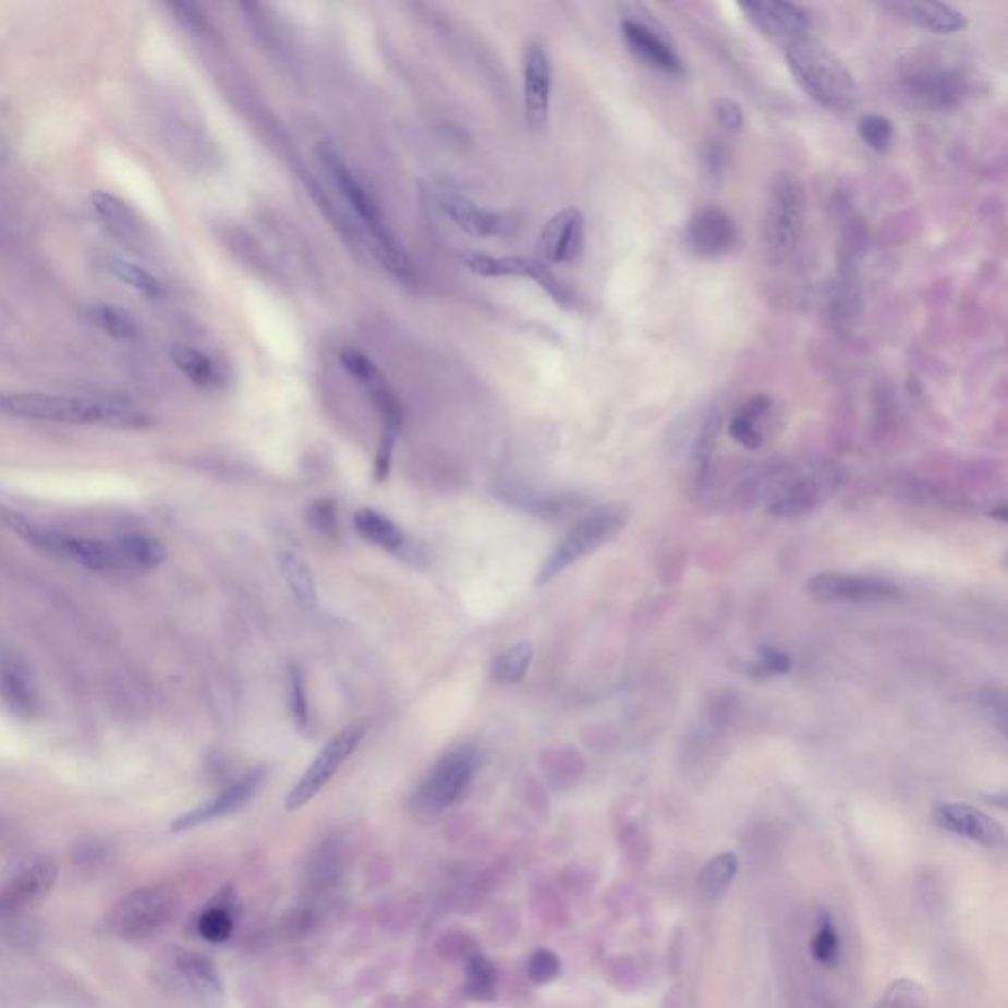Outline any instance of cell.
<instances>
[{
	"label": "cell",
	"mask_w": 1008,
	"mask_h": 1008,
	"mask_svg": "<svg viewBox=\"0 0 1008 1008\" xmlns=\"http://www.w3.org/2000/svg\"><path fill=\"white\" fill-rule=\"evenodd\" d=\"M719 429H721V414H719V410H712V412L707 414L705 422H703L700 438H697V444H695V449H693V458H695L697 467H705V465H707L709 456H712V451H714L715 439H717Z\"/></svg>",
	"instance_id": "44"
},
{
	"label": "cell",
	"mask_w": 1008,
	"mask_h": 1008,
	"mask_svg": "<svg viewBox=\"0 0 1008 1008\" xmlns=\"http://www.w3.org/2000/svg\"><path fill=\"white\" fill-rule=\"evenodd\" d=\"M117 550L123 558L124 566L136 570H153L166 560V548L162 542L156 541L146 534H126L114 542Z\"/></svg>",
	"instance_id": "32"
},
{
	"label": "cell",
	"mask_w": 1008,
	"mask_h": 1008,
	"mask_svg": "<svg viewBox=\"0 0 1008 1008\" xmlns=\"http://www.w3.org/2000/svg\"><path fill=\"white\" fill-rule=\"evenodd\" d=\"M857 129L861 141L878 154H885L895 138V124L883 114H865Z\"/></svg>",
	"instance_id": "38"
},
{
	"label": "cell",
	"mask_w": 1008,
	"mask_h": 1008,
	"mask_svg": "<svg viewBox=\"0 0 1008 1008\" xmlns=\"http://www.w3.org/2000/svg\"><path fill=\"white\" fill-rule=\"evenodd\" d=\"M724 150H721L719 146L712 144V146H709V150H707V156H705V160H707V168H709L712 172H719V170H721V166H724Z\"/></svg>",
	"instance_id": "48"
},
{
	"label": "cell",
	"mask_w": 1008,
	"mask_h": 1008,
	"mask_svg": "<svg viewBox=\"0 0 1008 1008\" xmlns=\"http://www.w3.org/2000/svg\"><path fill=\"white\" fill-rule=\"evenodd\" d=\"M288 697H290V712L294 715L295 725L300 731L309 729V709H307V695L304 690V676L300 668L290 666L288 670Z\"/></svg>",
	"instance_id": "42"
},
{
	"label": "cell",
	"mask_w": 1008,
	"mask_h": 1008,
	"mask_svg": "<svg viewBox=\"0 0 1008 1008\" xmlns=\"http://www.w3.org/2000/svg\"><path fill=\"white\" fill-rule=\"evenodd\" d=\"M278 568H280L288 590L292 591L295 602L300 603L304 609H316V581L306 561L302 560L295 551L282 550L278 554Z\"/></svg>",
	"instance_id": "29"
},
{
	"label": "cell",
	"mask_w": 1008,
	"mask_h": 1008,
	"mask_svg": "<svg viewBox=\"0 0 1008 1008\" xmlns=\"http://www.w3.org/2000/svg\"><path fill=\"white\" fill-rule=\"evenodd\" d=\"M0 416L114 429H144L153 426L150 416L131 402L41 392L0 390Z\"/></svg>",
	"instance_id": "1"
},
{
	"label": "cell",
	"mask_w": 1008,
	"mask_h": 1008,
	"mask_svg": "<svg viewBox=\"0 0 1008 1008\" xmlns=\"http://www.w3.org/2000/svg\"><path fill=\"white\" fill-rule=\"evenodd\" d=\"M58 878V865L50 855H31L21 859L0 881V904L11 908L28 907L34 900L48 895Z\"/></svg>",
	"instance_id": "16"
},
{
	"label": "cell",
	"mask_w": 1008,
	"mask_h": 1008,
	"mask_svg": "<svg viewBox=\"0 0 1008 1008\" xmlns=\"http://www.w3.org/2000/svg\"><path fill=\"white\" fill-rule=\"evenodd\" d=\"M197 930L207 942L223 944L233 934V918L224 908H209L199 918Z\"/></svg>",
	"instance_id": "41"
},
{
	"label": "cell",
	"mask_w": 1008,
	"mask_h": 1008,
	"mask_svg": "<svg viewBox=\"0 0 1008 1008\" xmlns=\"http://www.w3.org/2000/svg\"><path fill=\"white\" fill-rule=\"evenodd\" d=\"M107 268L117 280H121L123 284L133 288L138 294L146 295V297H162V282L143 266L131 263V260H124V258H111L107 263Z\"/></svg>",
	"instance_id": "35"
},
{
	"label": "cell",
	"mask_w": 1008,
	"mask_h": 1008,
	"mask_svg": "<svg viewBox=\"0 0 1008 1008\" xmlns=\"http://www.w3.org/2000/svg\"><path fill=\"white\" fill-rule=\"evenodd\" d=\"M739 241V229L733 217L717 205H707L693 215L685 229V243L693 255L719 258L733 251Z\"/></svg>",
	"instance_id": "20"
},
{
	"label": "cell",
	"mask_w": 1008,
	"mask_h": 1008,
	"mask_svg": "<svg viewBox=\"0 0 1008 1008\" xmlns=\"http://www.w3.org/2000/svg\"><path fill=\"white\" fill-rule=\"evenodd\" d=\"M805 187L792 172H778L764 199L763 245L770 265L786 263L804 231Z\"/></svg>",
	"instance_id": "4"
},
{
	"label": "cell",
	"mask_w": 1008,
	"mask_h": 1008,
	"mask_svg": "<svg viewBox=\"0 0 1008 1008\" xmlns=\"http://www.w3.org/2000/svg\"><path fill=\"white\" fill-rule=\"evenodd\" d=\"M786 63L798 85L827 109H847L859 99V87L846 63L812 36L785 48Z\"/></svg>",
	"instance_id": "3"
},
{
	"label": "cell",
	"mask_w": 1008,
	"mask_h": 1008,
	"mask_svg": "<svg viewBox=\"0 0 1008 1008\" xmlns=\"http://www.w3.org/2000/svg\"><path fill=\"white\" fill-rule=\"evenodd\" d=\"M839 951H841V942H839L834 918L827 910H822L817 912L814 936L810 939V954L817 963L831 968L839 959Z\"/></svg>",
	"instance_id": "34"
},
{
	"label": "cell",
	"mask_w": 1008,
	"mask_h": 1008,
	"mask_svg": "<svg viewBox=\"0 0 1008 1008\" xmlns=\"http://www.w3.org/2000/svg\"><path fill=\"white\" fill-rule=\"evenodd\" d=\"M85 317L92 321L93 326L99 327L107 336L114 337V339L133 341L141 336V329L134 321V317L121 307L93 304L85 309Z\"/></svg>",
	"instance_id": "33"
},
{
	"label": "cell",
	"mask_w": 1008,
	"mask_h": 1008,
	"mask_svg": "<svg viewBox=\"0 0 1008 1008\" xmlns=\"http://www.w3.org/2000/svg\"><path fill=\"white\" fill-rule=\"evenodd\" d=\"M934 822L949 834L966 837L985 847H1000L1007 839L1005 827L993 815L969 804L936 805Z\"/></svg>",
	"instance_id": "21"
},
{
	"label": "cell",
	"mask_w": 1008,
	"mask_h": 1008,
	"mask_svg": "<svg viewBox=\"0 0 1008 1008\" xmlns=\"http://www.w3.org/2000/svg\"><path fill=\"white\" fill-rule=\"evenodd\" d=\"M902 89L922 109L949 111L966 97L968 80L958 68L926 65L908 72L902 77Z\"/></svg>",
	"instance_id": "12"
},
{
	"label": "cell",
	"mask_w": 1008,
	"mask_h": 1008,
	"mask_svg": "<svg viewBox=\"0 0 1008 1008\" xmlns=\"http://www.w3.org/2000/svg\"><path fill=\"white\" fill-rule=\"evenodd\" d=\"M530 663H532V646H530L529 642L514 644L509 651L502 652L499 658L493 663V668H490L493 680L502 683V685L519 683L529 672Z\"/></svg>",
	"instance_id": "36"
},
{
	"label": "cell",
	"mask_w": 1008,
	"mask_h": 1008,
	"mask_svg": "<svg viewBox=\"0 0 1008 1008\" xmlns=\"http://www.w3.org/2000/svg\"><path fill=\"white\" fill-rule=\"evenodd\" d=\"M585 217L578 207L561 209L542 229L536 251L544 265H571L583 255Z\"/></svg>",
	"instance_id": "19"
},
{
	"label": "cell",
	"mask_w": 1008,
	"mask_h": 1008,
	"mask_svg": "<svg viewBox=\"0 0 1008 1008\" xmlns=\"http://www.w3.org/2000/svg\"><path fill=\"white\" fill-rule=\"evenodd\" d=\"M309 522L321 534H333L337 530V509L331 500H317L309 509Z\"/></svg>",
	"instance_id": "46"
},
{
	"label": "cell",
	"mask_w": 1008,
	"mask_h": 1008,
	"mask_svg": "<svg viewBox=\"0 0 1008 1008\" xmlns=\"http://www.w3.org/2000/svg\"><path fill=\"white\" fill-rule=\"evenodd\" d=\"M36 927L31 920L24 918V910L0 904V939L11 944H26L32 942Z\"/></svg>",
	"instance_id": "40"
},
{
	"label": "cell",
	"mask_w": 1008,
	"mask_h": 1008,
	"mask_svg": "<svg viewBox=\"0 0 1008 1008\" xmlns=\"http://www.w3.org/2000/svg\"><path fill=\"white\" fill-rule=\"evenodd\" d=\"M0 697L16 717L32 719L38 714L40 702L31 673L16 660H4L0 664Z\"/></svg>",
	"instance_id": "25"
},
{
	"label": "cell",
	"mask_w": 1008,
	"mask_h": 1008,
	"mask_svg": "<svg viewBox=\"0 0 1008 1008\" xmlns=\"http://www.w3.org/2000/svg\"><path fill=\"white\" fill-rule=\"evenodd\" d=\"M714 114L715 121L719 123V126H724L727 133H739L743 129V109L731 99H725V97L717 99L714 102Z\"/></svg>",
	"instance_id": "45"
},
{
	"label": "cell",
	"mask_w": 1008,
	"mask_h": 1008,
	"mask_svg": "<svg viewBox=\"0 0 1008 1008\" xmlns=\"http://www.w3.org/2000/svg\"><path fill=\"white\" fill-rule=\"evenodd\" d=\"M178 908L180 895L172 886H144L112 908L109 926L124 939H143L170 924Z\"/></svg>",
	"instance_id": "9"
},
{
	"label": "cell",
	"mask_w": 1008,
	"mask_h": 1008,
	"mask_svg": "<svg viewBox=\"0 0 1008 1008\" xmlns=\"http://www.w3.org/2000/svg\"><path fill=\"white\" fill-rule=\"evenodd\" d=\"M621 16L622 40L627 48L656 72L682 75L685 65L660 22L642 4H624Z\"/></svg>",
	"instance_id": "10"
},
{
	"label": "cell",
	"mask_w": 1008,
	"mask_h": 1008,
	"mask_svg": "<svg viewBox=\"0 0 1008 1008\" xmlns=\"http://www.w3.org/2000/svg\"><path fill=\"white\" fill-rule=\"evenodd\" d=\"M172 361L195 387L221 390L227 385L223 367L204 351L190 345H173Z\"/></svg>",
	"instance_id": "27"
},
{
	"label": "cell",
	"mask_w": 1008,
	"mask_h": 1008,
	"mask_svg": "<svg viewBox=\"0 0 1008 1008\" xmlns=\"http://www.w3.org/2000/svg\"><path fill=\"white\" fill-rule=\"evenodd\" d=\"M475 770L477 753L469 746H459L441 756L414 794L416 812L422 815H438L453 807L467 794Z\"/></svg>",
	"instance_id": "8"
},
{
	"label": "cell",
	"mask_w": 1008,
	"mask_h": 1008,
	"mask_svg": "<svg viewBox=\"0 0 1008 1008\" xmlns=\"http://www.w3.org/2000/svg\"><path fill=\"white\" fill-rule=\"evenodd\" d=\"M93 209L99 215L102 223L111 231L117 239H121L124 245L133 246L143 243L144 224L143 219L136 215L133 207L124 204L117 195L107 194V192H97L93 195Z\"/></svg>",
	"instance_id": "24"
},
{
	"label": "cell",
	"mask_w": 1008,
	"mask_h": 1008,
	"mask_svg": "<svg viewBox=\"0 0 1008 1008\" xmlns=\"http://www.w3.org/2000/svg\"><path fill=\"white\" fill-rule=\"evenodd\" d=\"M497 988V971L489 959L475 956L465 968V993L473 1000H490Z\"/></svg>",
	"instance_id": "37"
},
{
	"label": "cell",
	"mask_w": 1008,
	"mask_h": 1008,
	"mask_svg": "<svg viewBox=\"0 0 1008 1008\" xmlns=\"http://www.w3.org/2000/svg\"><path fill=\"white\" fill-rule=\"evenodd\" d=\"M316 156L329 175V180L339 190V194L345 197L353 214L357 215L359 221L363 224V231L367 234L368 243L373 246V255L380 266L400 280H408L412 276V265H410L406 251L398 243L375 197L368 194L367 187L361 184V180L349 168L341 150L336 144L321 141L316 146Z\"/></svg>",
	"instance_id": "2"
},
{
	"label": "cell",
	"mask_w": 1008,
	"mask_h": 1008,
	"mask_svg": "<svg viewBox=\"0 0 1008 1008\" xmlns=\"http://www.w3.org/2000/svg\"><path fill=\"white\" fill-rule=\"evenodd\" d=\"M739 873V859L734 853H719L707 865L703 866L697 876V890L707 900H717L724 897L727 888L733 885L734 876Z\"/></svg>",
	"instance_id": "31"
},
{
	"label": "cell",
	"mask_w": 1008,
	"mask_h": 1008,
	"mask_svg": "<svg viewBox=\"0 0 1008 1008\" xmlns=\"http://www.w3.org/2000/svg\"><path fill=\"white\" fill-rule=\"evenodd\" d=\"M353 524L368 544L377 546L380 550L402 556L408 548L406 534L392 520L382 517L377 510H357Z\"/></svg>",
	"instance_id": "28"
},
{
	"label": "cell",
	"mask_w": 1008,
	"mask_h": 1008,
	"mask_svg": "<svg viewBox=\"0 0 1008 1008\" xmlns=\"http://www.w3.org/2000/svg\"><path fill=\"white\" fill-rule=\"evenodd\" d=\"M629 517H631V509L624 502H609L605 507L593 510L587 517H583L542 563L536 583L538 585L548 583L554 578H558L561 571L568 570L573 563L599 550L627 526Z\"/></svg>",
	"instance_id": "5"
},
{
	"label": "cell",
	"mask_w": 1008,
	"mask_h": 1008,
	"mask_svg": "<svg viewBox=\"0 0 1008 1008\" xmlns=\"http://www.w3.org/2000/svg\"><path fill=\"white\" fill-rule=\"evenodd\" d=\"M436 204L439 211L463 233L479 239H502L512 233L517 224L510 215L481 207L451 185H439L436 190Z\"/></svg>",
	"instance_id": "14"
},
{
	"label": "cell",
	"mask_w": 1008,
	"mask_h": 1008,
	"mask_svg": "<svg viewBox=\"0 0 1008 1008\" xmlns=\"http://www.w3.org/2000/svg\"><path fill=\"white\" fill-rule=\"evenodd\" d=\"M463 265L467 266L473 275L483 276V278H522V280H532L541 286L550 294L551 300L560 306H570L571 294L566 286L561 284L558 276L551 272L548 265H544L538 258H524V256H490L473 255L463 256Z\"/></svg>",
	"instance_id": "13"
},
{
	"label": "cell",
	"mask_w": 1008,
	"mask_h": 1008,
	"mask_svg": "<svg viewBox=\"0 0 1008 1008\" xmlns=\"http://www.w3.org/2000/svg\"><path fill=\"white\" fill-rule=\"evenodd\" d=\"M173 973L194 997L205 1003H217L223 997V981L211 959L202 954L175 949L172 954Z\"/></svg>",
	"instance_id": "23"
},
{
	"label": "cell",
	"mask_w": 1008,
	"mask_h": 1008,
	"mask_svg": "<svg viewBox=\"0 0 1008 1008\" xmlns=\"http://www.w3.org/2000/svg\"><path fill=\"white\" fill-rule=\"evenodd\" d=\"M265 778L266 768L251 770L241 780H236L234 785L224 788L223 792L211 802L199 805V807H195V810L187 812L182 817H178L172 825L173 831H185V829L195 827V825H202L205 822H211V819H217V817H223V815L233 814L236 810H241L256 794V790L263 786Z\"/></svg>",
	"instance_id": "22"
},
{
	"label": "cell",
	"mask_w": 1008,
	"mask_h": 1008,
	"mask_svg": "<svg viewBox=\"0 0 1008 1008\" xmlns=\"http://www.w3.org/2000/svg\"><path fill=\"white\" fill-rule=\"evenodd\" d=\"M524 117L534 133H544L550 123L551 62L546 48L532 41L524 53L522 68Z\"/></svg>",
	"instance_id": "18"
},
{
	"label": "cell",
	"mask_w": 1008,
	"mask_h": 1008,
	"mask_svg": "<svg viewBox=\"0 0 1008 1008\" xmlns=\"http://www.w3.org/2000/svg\"><path fill=\"white\" fill-rule=\"evenodd\" d=\"M741 11L753 22L754 28H758L766 38L780 44L782 48L812 36V21L807 12L794 2L754 0L741 4Z\"/></svg>",
	"instance_id": "17"
},
{
	"label": "cell",
	"mask_w": 1008,
	"mask_h": 1008,
	"mask_svg": "<svg viewBox=\"0 0 1008 1008\" xmlns=\"http://www.w3.org/2000/svg\"><path fill=\"white\" fill-rule=\"evenodd\" d=\"M368 731L367 721H355L347 725L341 733H337L329 743L319 751L314 763L307 766L306 773L295 782L294 788L286 796L284 807L288 812L300 810L309 804L336 776L337 770L343 766L347 758L357 751L359 744L365 739Z\"/></svg>",
	"instance_id": "11"
},
{
	"label": "cell",
	"mask_w": 1008,
	"mask_h": 1008,
	"mask_svg": "<svg viewBox=\"0 0 1008 1008\" xmlns=\"http://www.w3.org/2000/svg\"><path fill=\"white\" fill-rule=\"evenodd\" d=\"M339 361H341V367L365 387L368 397L373 398L377 406L380 424H382V436H380L377 453V479L385 481L388 477L398 432L402 426V408L398 404L394 392L388 387L387 378L382 377V373L373 363V359H368L365 353H361L353 347H347L341 351Z\"/></svg>",
	"instance_id": "7"
},
{
	"label": "cell",
	"mask_w": 1008,
	"mask_h": 1008,
	"mask_svg": "<svg viewBox=\"0 0 1008 1008\" xmlns=\"http://www.w3.org/2000/svg\"><path fill=\"white\" fill-rule=\"evenodd\" d=\"M768 410H770V398L763 397V394L751 398V400L734 414V418L731 420V424H729V436H731L734 441H739L744 448H761V446H763V429H761V422H763Z\"/></svg>",
	"instance_id": "30"
},
{
	"label": "cell",
	"mask_w": 1008,
	"mask_h": 1008,
	"mask_svg": "<svg viewBox=\"0 0 1008 1008\" xmlns=\"http://www.w3.org/2000/svg\"><path fill=\"white\" fill-rule=\"evenodd\" d=\"M807 595L822 603H878L897 599L900 587L886 580L849 573H817L805 585Z\"/></svg>",
	"instance_id": "15"
},
{
	"label": "cell",
	"mask_w": 1008,
	"mask_h": 1008,
	"mask_svg": "<svg viewBox=\"0 0 1008 1008\" xmlns=\"http://www.w3.org/2000/svg\"><path fill=\"white\" fill-rule=\"evenodd\" d=\"M560 958L551 949H536L529 959V977L536 985H546L560 975Z\"/></svg>",
	"instance_id": "43"
},
{
	"label": "cell",
	"mask_w": 1008,
	"mask_h": 1008,
	"mask_svg": "<svg viewBox=\"0 0 1008 1008\" xmlns=\"http://www.w3.org/2000/svg\"><path fill=\"white\" fill-rule=\"evenodd\" d=\"M924 1003L926 995L922 987L910 979H900L886 988L885 995L878 998L875 1008H922Z\"/></svg>",
	"instance_id": "39"
},
{
	"label": "cell",
	"mask_w": 1008,
	"mask_h": 1008,
	"mask_svg": "<svg viewBox=\"0 0 1008 1008\" xmlns=\"http://www.w3.org/2000/svg\"><path fill=\"white\" fill-rule=\"evenodd\" d=\"M908 21L934 34H956L968 28V16L946 2H898L892 4Z\"/></svg>",
	"instance_id": "26"
},
{
	"label": "cell",
	"mask_w": 1008,
	"mask_h": 1008,
	"mask_svg": "<svg viewBox=\"0 0 1008 1008\" xmlns=\"http://www.w3.org/2000/svg\"><path fill=\"white\" fill-rule=\"evenodd\" d=\"M792 660L786 656L785 652L776 651L770 646L761 648V664L754 666L758 676H773V673L790 672Z\"/></svg>",
	"instance_id": "47"
},
{
	"label": "cell",
	"mask_w": 1008,
	"mask_h": 1008,
	"mask_svg": "<svg viewBox=\"0 0 1008 1008\" xmlns=\"http://www.w3.org/2000/svg\"><path fill=\"white\" fill-rule=\"evenodd\" d=\"M0 519L16 534H21L24 541L31 542L32 546L50 551L53 556H60L63 560L75 561L87 570L111 573V571L126 568L114 542L111 544V542L93 541V538H77V536H68L60 532L40 529L14 510L0 509Z\"/></svg>",
	"instance_id": "6"
}]
</instances>
